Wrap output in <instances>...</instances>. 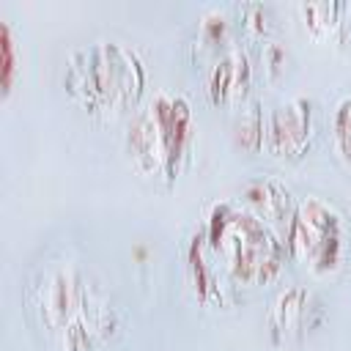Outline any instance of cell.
I'll use <instances>...</instances> for the list:
<instances>
[{
    "label": "cell",
    "mask_w": 351,
    "mask_h": 351,
    "mask_svg": "<svg viewBox=\"0 0 351 351\" xmlns=\"http://www.w3.org/2000/svg\"><path fill=\"white\" fill-rule=\"evenodd\" d=\"M27 310L58 351H101L123 329L107 282L71 255H49L30 271Z\"/></svg>",
    "instance_id": "1"
},
{
    "label": "cell",
    "mask_w": 351,
    "mask_h": 351,
    "mask_svg": "<svg viewBox=\"0 0 351 351\" xmlns=\"http://www.w3.org/2000/svg\"><path fill=\"white\" fill-rule=\"evenodd\" d=\"M148 85L143 55L118 38H96L69 52L63 69L66 96L90 118L115 121L140 107Z\"/></svg>",
    "instance_id": "2"
},
{
    "label": "cell",
    "mask_w": 351,
    "mask_h": 351,
    "mask_svg": "<svg viewBox=\"0 0 351 351\" xmlns=\"http://www.w3.org/2000/svg\"><path fill=\"white\" fill-rule=\"evenodd\" d=\"M195 140L197 123L189 99L178 90H156L132 112L123 151L140 178L170 189L189 165Z\"/></svg>",
    "instance_id": "3"
},
{
    "label": "cell",
    "mask_w": 351,
    "mask_h": 351,
    "mask_svg": "<svg viewBox=\"0 0 351 351\" xmlns=\"http://www.w3.org/2000/svg\"><path fill=\"white\" fill-rule=\"evenodd\" d=\"M203 230L236 285L255 288L280 277L288 258L285 241L241 200H217L206 214Z\"/></svg>",
    "instance_id": "4"
},
{
    "label": "cell",
    "mask_w": 351,
    "mask_h": 351,
    "mask_svg": "<svg viewBox=\"0 0 351 351\" xmlns=\"http://www.w3.org/2000/svg\"><path fill=\"white\" fill-rule=\"evenodd\" d=\"M282 241L293 263H299L315 277H326L340 271L348 258L351 225L348 217L332 200L307 195L296 200Z\"/></svg>",
    "instance_id": "5"
},
{
    "label": "cell",
    "mask_w": 351,
    "mask_h": 351,
    "mask_svg": "<svg viewBox=\"0 0 351 351\" xmlns=\"http://www.w3.org/2000/svg\"><path fill=\"white\" fill-rule=\"evenodd\" d=\"M321 112L310 96H288L266 112V145L263 151L274 159L296 162L318 140Z\"/></svg>",
    "instance_id": "6"
},
{
    "label": "cell",
    "mask_w": 351,
    "mask_h": 351,
    "mask_svg": "<svg viewBox=\"0 0 351 351\" xmlns=\"http://www.w3.org/2000/svg\"><path fill=\"white\" fill-rule=\"evenodd\" d=\"M184 269L186 282L195 293V299L206 307H230L236 302V282L211 250L206 230H195L184 250Z\"/></svg>",
    "instance_id": "7"
},
{
    "label": "cell",
    "mask_w": 351,
    "mask_h": 351,
    "mask_svg": "<svg viewBox=\"0 0 351 351\" xmlns=\"http://www.w3.org/2000/svg\"><path fill=\"white\" fill-rule=\"evenodd\" d=\"M324 321V304L315 296V291L304 285H288L282 288L266 313V326L271 343H293L307 337L313 329H318Z\"/></svg>",
    "instance_id": "8"
},
{
    "label": "cell",
    "mask_w": 351,
    "mask_h": 351,
    "mask_svg": "<svg viewBox=\"0 0 351 351\" xmlns=\"http://www.w3.org/2000/svg\"><path fill=\"white\" fill-rule=\"evenodd\" d=\"M255 85V60L252 52L241 44H233L217 55L206 71V96L217 107H241L247 104Z\"/></svg>",
    "instance_id": "9"
},
{
    "label": "cell",
    "mask_w": 351,
    "mask_h": 351,
    "mask_svg": "<svg viewBox=\"0 0 351 351\" xmlns=\"http://www.w3.org/2000/svg\"><path fill=\"white\" fill-rule=\"evenodd\" d=\"M239 200L252 214H258L263 222H269L271 228H277V225L288 228L293 206H296V200L291 197V189L274 176H255V178L244 181Z\"/></svg>",
    "instance_id": "10"
},
{
    "label": "cell",
    "mask_w": 351,
    "mask_h": 351,
    "mask_svg": "<svg viewBox=\"0 0 351 351\" xmlns=\"http://www.w3.org/2000/svg\"><path fill=\"white\" fill-rule=\"evenodd\" d=\"M239 38V27H236V16L230 8H206L197 16V27H195V38H192V49L197 58L211 55V60L217 55H222L225 49H230Z\"/></svg>",
    "instance_id": "11"
},
{
    "label": "cell",
    "mask_w": 351,
    "mask_h": 351,
    "mask_svg": "<svg viewBox=\"0 0 351 351\" xmlns=\"http://www.w3.org/2000/svg\"><path fill=\"white\" fill-rule=\"evenodd\" d=\"M233 16H236V27H239V36L250 38V41H269L271 33L277 30V11L269 5V3H261V0H250V3H239L230 8Z\"/></svg>",
    "instance_id": "12"
},
{
    "label": "cell",
    "mask_w": 351,
    "mask_h": 351,
    "mask_svg": "<svg viewBox=\"0 0 351 351\" xmlns=\"http://www.w3.org/2000/svg\"><path fill=\"white\" fill-rule=\"evenodd\" d=\"M233 140L244 151H263L266 145V112L258 99L239 107L233 121Z\"/></svg>",
    "instance_id": "13"
},
{
    "label": "cell",
    "mask_w": 351,
    "mask_h": 351,
    "mask_svg": "<svg viewBox=\"0 0 351 351\" xmlns=\"http://www.w3.org/2000/svg\"><path fill=\"white\" fill-rule=\"evenodd\" d=\"M296 11H299V16H302V22L313 38H318V41L335 38L340 0H310V3H299Z\"/></svg>",
    "instance_id": "14"
},
{
    "label": "cell",
    "mask_w": 351,
    "mask_h": 351,
    "mask_svg": "<svg viewBox=\"0 0 351 351\" xmlns=\"http://www.w3.org/2000/svg\"><path fill=\"white\" fill-rule=\"evenodd\" d=\"M332 143L335 154L351 173V93H346L332 112Z\"/></svg>",
    "instance_id": "15"
},
{
    "label": "cell",
    "mask_w": 351,
    "mask_h": 351,
    "mask_svg": "<svg viewBox=\"0 0 351 351\" xmlns=\"http://www.w3.org/2000/svg\"><path fill=\"white\" fill-rule=\"evenodd\" d=\"M258 63H261V71H263L266 80H277V77H282V74L288 71L291 52H288L285 44L269 38V41H263L261 49H258Z\"/></svg>",
    "instance_id": "16"
},
{
    "label": "cell",
    "mask_w": 351,
    "mask_h": 351,
    "mask_svg": "<svg viewBox=\"0 0 351 351\" xmlns=\"http://www.w3.org/2000/svg\"><path fill=\"white\" fill-rule=\"evenodd\" d=\"M0 49H3V93L11 90L14 77H16V38L8 22L0 25Z\"/></svg>",
    "instance_id": "17"
},
{
    "label": "cell",
    "mask_w": 351,
    "mask_h": 351,
    "mask_svg": "<svg viewBox=\"0 0 351 351\" xmlns=\"http://www.w3.org/2000/svg\"><path fill=\"white\" fill-rule=\"evenodd\" d=\"M335 44L351 49V0H340L337 11V25H335Z\"/></svg>",
    "instance_id": "18"
}]
</instances>
